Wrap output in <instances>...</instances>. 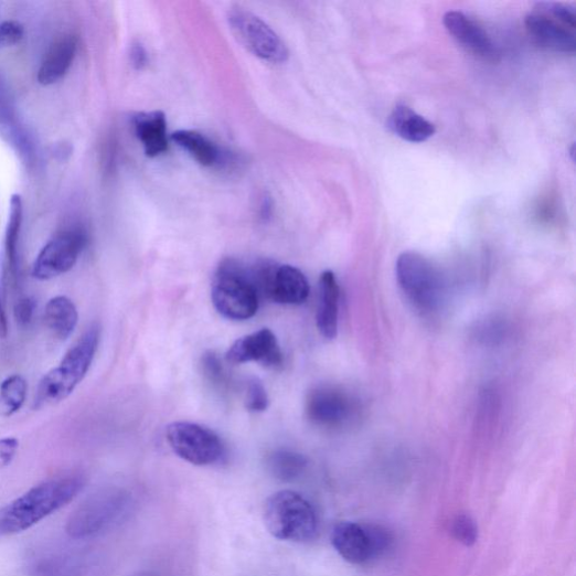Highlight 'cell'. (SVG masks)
I'll use <instances>...</instances> for the list:
<instances>
[{
	"mask_svg": "<svg viewBox=\"0 0 576 576\" xmlns=\"http://www.w3.org/2000/svg\"><path fill=\"white\" fill-rule=\"evenodd\" d=\"M81 476L56 477L31 488L0 509V537L29 531L57 510L71 503L84 489Z\"/></svg>",
	"mask_w": 576,
	"mask_h": 576,
	"instance_id": "obj_1",
	"label": "cell"
},
{
	"mask_svg": "<svg viewBox=\"0 0 576 576\" xmlns=\"http://www.w3.org/2000/svg\"><path fill=\"white\" fill-rule=\"evenodd\" d=\"M99 337L98 326H92L66 353L61 364L42 377L35 394L36 408L57 405L74 393L92 367Z\"/></svg>",
	"mask_w": 576,
	"mask_h": 576,
	"instance_id": "obj_2",
	"label": "cell"
},
{
	"mask_svg": "<svg viewBox=\"0 0 576 576\" xmlns=\"http://www.w3.org/2000/svg\"><path fill=\"white\" fill-rule=\"evenodd\" d=\"M211 298L216 311L228 320H248L259 308V294L252 271L235 258H225L217 266Z\"/></svg>",
	"mask_w": 576,
	"mask_h": 576,
	"instance_id": "obj_3",
	"label": "cell"
},
{
	"mask_svg": "<svg viewBox=\"0 0 576 576\" xmlns=\"http://www.w3.org/2000/svg\"><path fill=\"white\" fill-rule=\"evenodd\" d=\"M264 522L273 537L286 542H311L319 531L313 505L291 490L278 491L267 499Z\"/></svg>",
	"mask_w": 576,
	"mask_h": 576,
	"instance_id": "obj_4",
	"label": "cell"
},
{
	"mask_svg": "<svg viewBox=\"0 0 576 576\" xmlns=\"http://www.w3.org/2000/svg\"><path fill=\"white\" fill-rule=\"evenodd\" d=\"M395 271L401 290L418 310L434 312L440 307L444 284L427 258L415 252L403 253L397 258Z\"/></svg>",
	"mask_w": 576,
	"mask_h": 576,
	"instance_id": "obj_5",
	"label": "cell"
},
{
	"mask_svg": "<svg viewBox=\"0 0 576 576\" xmlns=\"http://www.w3.org/2000/svg\"><path fill=\"white\" fill-rule=\"evenodd\" d=\"M250 271L259 296L275 303L301 306L310 296L309 280L297 267L263 260Z\"/></svg>",
	"mask_w": 576,
	"mask_h": 576,
	"instance_id": "obj_6",
	"label": "cell"
},
{
	"mask_svg": "<svg viewBox=\"0 0 576 576\" xmlns=\"http://www.w3.org/2000/svg\"><path fill=\"white\" fill-rule=\"evenodd\" d=\"M166 435L172 451L195 467L213 466L225 454L218 435L199 424L174 423L167 427Z\"/></svg>",
	"mask_w": 576,
	"mask_h": 576,
	"instance_id": "obj_7",
	"label": "cell"
},
{
	"mask_svg": "<svg viewBox=\"0 0 576 576\" xmlns=\"http://www.w3.org/2000/svg\"><path fill=\"white\" fill-rule=\"evenodd\" d=\"M126 495L120 491H102L85 500L68 518L67 534L74 540H85L105 531L124 512Z\"/></svg>",
	"mask_w": 576,
	"mask_h": 576,
	"instance_id": "obj_8",
	"label": "cell"
},
{
	"mask_svg": "<svg viewBox=\"0 0 576 576\" xmlns=\"http://www.w3.org/2000/svg\"><path fill=\"white\" fill-rule=\"evenodd\" d=\"M227 20L238 40L260 60L271 64L287 62L290 52L286 44L262 19L235 8L228 12Z\"/></svg>",
	"mask_w": 576,
	"mask_h": 576,
	"instance_id": "obj_9",
	"label": "cell"
},
{
	"mask_svg": "<svg viewBox=\"0 0 576 576\" xmlns=\"http://www.w3.org/2000/svg\"><path fill=\"white\" fill-rule=\"evenodd\" d=\"M87 245V236L81 228L66 230L53 237L36 257L32 275L49 280L71 271Z\"/></svg>",
	"mask_w": 576,
	"mask_h": 576,
	"instance_id": "obj_10",
	"label": "cell"
},
{
	"mask_svg": "<svg viewBox=\"0 0 576 576\" xmlns=\"http://www.w3.org/2000/svg\"><path fill=\"white\" fill-rule=\"evenodd\" d=\"M306 413L316 426L335 429L348 424L354 413L353 398L334 386H318L307 397Z\"/></svg>",
	"mask_w": 576,
	"mask_h": 576,
	"instance_id": "obj_11",
	"label": "cell"
},
{
	"mask_svg": "<svg viewBox=\"0 0 576 576\" xmlns=\"http://www.w3.org/2000/svg\"><path fill=\"white\" fill-rule=\"evenodd\" d=\"M225 361L233 365L255 362L266 369L279 370L284 355L274 332L262 329L235 341L228 349Z\"/></svg>",
	"mask_w": 576,
	"mask_h": 576,
	"instance_id": "obj_12",
	"label": "cell"
},
{
	"mask_svg": "<svg viewBox=\"0 0 576 576\" xmlns=\"http://www.w3.org/2000/svg\"><path fill=\"white\" fill-rule=\"evenodd\" d=\"M444 25L454 39L468 51L489 63L500 61V50L489 34L474 21L460 12H448Z\"/></svg>",
	"mask_w": 576,
	"mask_h": 576,
	"instance_id": "obj_13",
	"label": "cell"
},
{
	"mask_svg": "<svg viewBox=\"0 0 576 576\" xmlns=\"http://www.w3.org/2000/svg\"><path fill=\"white\" fill-rule=\"evenodd\" d=\"M331 544L351 564L363 565L376 559L370 525L341 522L332 530Z\"/></svg>",
	"mask_w": 576,
	"mask_h": 576,
	"instance_id": "obj_14",
	"label": "cell"
},
{
	"mask_svg": "<svg viewBox=\"0 0 576 576\" xmlns=\"http://www.w3.org/2000/svg\"><path fill=\"white\" fill-rule=\"evenodd\" d=\"M525 25L530 35L542 47L554 52L575 53V30L537 12L526 18Z\"/></svg>",
	"mask_w": 576,
	"mask_h": 576,
	"instance_id": "obj_15",
	"label": "cell"
},
{
	"mask_svg": "<svg viewBox=\"0 0 576 576\" xmlns=\"http://www.w3.org/2000/svg\"><path fill=\"white\" fill-rule=\"evenodd\" d=\"M77 51L74 35L57 39L47 50L38 73L41 85H53L63 79L71 70Z\"/></svg>",
	"mask_w": 576,
	"mask_h": 576,
	"instance_id": "obj_16",
	"label": "cell"
},
{
	"mask_svg": "<svg viewBox=\"0 0 576 576\" xmlns=\"http://www.w3.org/2000/svg\"><path fill=\"white\" fill-rule=\"evenodd\" d=\"M387 128L403 140L422 143L436 135V127L422 115L405 105H397L391 113Z\"/></svg>",
	"mask_w": 576,
	"mask_h": 576,
	"instance_id": "obj_17",
	"label": "cell"
},
{
	"mask_svg": "<svg viewBox=\"0 0 576 576\" xmlns=\"http://www.w3.org/2000/svg\"><path fill=\"white\" fill-rule=\"evenodd\" d=\"M340 287L335 275L326 270L320 277V299L317 326L320 333L329 340L338 334Z\"/></svg>",
	"mask_w": 576,
	"mask_h": 576,
	"instance_id": "obj_18",
	"label": "cell"
},
{
	"mask_svg": "<svg viewBox=\"0 0 576 576\" xmlns=\"http://www.w3.org/2000/svg\"><path fill=\"white\" fill-rule=\"evenodd\" d=\"M134 126L148 157L154 158L168 150L167 121L162 111L140 113L136 115Z\"/></svg>",
	"mask_w": 576,
	"mask_h": 576,
	"instance_id": "obj_19",
	"label": "cell"
},
{
	"mask_svg": "<svg viewBox=\"0 0 576 576\" xmlns=\"http://www.w3.org/2000/svg\"><path fill=\"white\" fill-rule=\"evenodd\" d=\"M78 320V310L75 303L67 297H55L45 307V326L57 340H67L77 328Z\"/></svg>",
	"mask_w": 576,
	"mask_h": 576,
	"instance_id": "obj_20",
	"label": "cell"
},
{
	"mask_svg": "<svg viewBox=\"0 0 576 576\" xmlns=\"http://www.w3.org/2000/svg\"><path fill=\"white\" fill-rule=\"evenodd\" d=\"M23 222V202L20 195L11 200L6 235V278L15 284L19 274V243Z\"/></svg>",
	"mask_w": 576,
	"mask_h": 576,
	"instance_id": "obj_21",
	"label": "cell"
},
{
	"mask_svg": "<svg viewBox=\"0 0 576 576\" xmlns=\"http://www.w3.org/2000/svg\"><path fill=\"white\" fill-rule=\"evenodd\" d=\"M266 467L276 480L280 482H294L306 471L308 459L300 452L279 449L268 455Z\"/></svg>",
	"mask_w": 576,
	"mask_h": 576,
	"instance_id": "obj_22",
	"label": "cell"
},
{
	"mask_svg": "<svg viewBox=\"0 0 576 576\" xmlns=\"http://www.w3.org/2000/svg\"><path fill=\"white\" fill-rule=\"evenodd\" d=\"M171 139L202 166L213 167L220 163V149L203 135L196 131L182 130L172 135Z\"/></svg>",
	"mask_w": 576,
	"mask_h": 576,
	"instance_id": "obj_23",
	"label": "cell"
},
{
	"mask_svg": "<svg viewBox=\"0 0 576 576\" xmlns=\"http://www.w3.org/2000/svg\"><path fill=\"white\" fill-rule=\"evenodd\" d=\"M28 383L19 374L12 375L0 384V416L11 417L24 406Z\"/></svg>",
	"mask_w": 576,
	"mask_h": 576,
	"instance_id": "obj_24",
	"label": "cell"
},
{
	"mask_svg": "<svg viewBox=\"0 0 576 576\" xmlns=\"http://www.w3.org/2000/svg\"><path fill=\"white\" fill-rule=\"evenodd\" d=\"M0 135L11 142L18 151H24V138L19 130L13 109L9 104L2 83H0Z\"/></svg>",
	"mask_w": 576,
	"mask_h": 576,
	"instance_id": "obj_25",
	"label": "cell"
},
{
	"mask_svg": "<svg viewBox=\"0 0 576 576\" xmlns=\"http://www.w3.org/2000/svg\"><path fill=\"white\" fill-rule=\"evenodd\" d=\"M450 533L457 542L467 547L476 545L479 538L478 524L468 513H459L454 518L450 524Z\"/></svg>",
	"mask_w": 576,
	"mask_h": 576,
	"instance_id": "obj_26",
	"label": "cell"
},
{
	"mask_svg": "<svg viewBox=\"0 0 576 576\" xmlns=\"http://www.w3.org/2000/svg\"><path fill=\"white\" fill-rule=\"evenodd\" d=\"M245 406L248 412L254 414L264 413L269 407L267 391L257 378L247 382Z\"/></svg>",
	"mask_w": 576,
	"mask_h": 576,
	"instance_id": "obj_27",
	"label": "cell"
},
{
	"mask_svg": "<svg viewBox=\"0 0 576 576\" xmlns=\"http://www.w3.org/2000/svg\"><path fill=\"white\" fill-rule=\"evenodd\" d=\"M536 12L550 17L569 29L575 30L576 28V12L570 6L543 2L536 6Z\"/></svg>",
	"mask_w": 576,
	"mask_h": 576,
	"instance_id": "obj_28",
	"label": "cell"
},
{
	"mask_svg": "<svg viewBox=\"0 0 576 576\" xmlns=\"http://www.w3.org/2000/svg\"><path fill=\"white\" fill-rule=\"evenodd\" d=\"M202 370L204 376L215 386L223 387L226 384V373L214 352H207L203 355Z\"/></svg>",
	"mask_w": 576,
	"mask_h": 576,
	"instance_id": "obj_29",
	"label": "cell"
},
{
	"mask_svg": "<svg viewBox=\"0 0 576 576\" xmlns=\"http://www.w3.org/2000/svg\"><path fill=\"white\" fill-rule=\"evenodd\" d=\"M24 35L23 26L13 21L0 24V46H10L19 43Z\"/></svg>",
	"mask_w": 576,
	"mask_h": 576,
	"instance_id": "obj_30",
	"label": "cell"
},
{
	"mask_svg": "<svg viewBox=\"0 0 576 576\" xmlns=\"http://www.w3.org/2000/svg\"><path fill=\"white\" fill-rule=\"evenodd\" d=\"M35 302L31 298H22L14 308L15 319L21 326H29L33 319Z\"/></svg>",
	"mask_w": 576,
	"mask_h": 576,
	"instance_id": "obj_31",
	"label": "cell"
},
{
	"mask_svg": "<svg viewBox=\"0 0 576 576\" xmlns=\"http://www.w3.org/2000/svg\"><path fill=\"white\" fill-rule=\"evenodd\" d=\"M19 440L8 437L0 439V467H8L12 463L19 449Z\"/></svg>",
	"mask_w": 576,
	"mask_h": 576,
	"instance_id": "obj_32",
	"label": "cell"
},
{
	"mask_svg": "<svg viewBox=\"0 0 576 576\" xmlns=\"http://www.w3.org/2000/svg\"><path fill=\"white\" fill-rule=\"evenodd\" d=\"M130 60L132 66L138 71H142L147 67L149 56L146 47L141 43L138 42L131 46Z\"/></svg>",
	"mask_w": 576,
	"mask_h": 576,
	"instance_id": "obj_33",
	"label": "cell"
},
{
	"mask_svg": "<svg viewBox=\"0 0 576 576\" xmlns=\"http://www.w3.org/2000/svg\"><path fill=\"white\" fill-rule=\"evenodd\" d=\"M9 334V319L6 311L2 292H0V339H6Z\"/></svg>",
	"mask_w": 576,
	"mask_h": 576,
	"instance_id": "obj_34",
	"label": "cell"
},
{
	"mask_svg": "<svg viewBox=\"0 0 576 576\" xmlns=\"http://www.w3.org/2000/svg\"><path fill=\"white\" fill-rule=\"evenodd\" d=\"M137 576H158L157 574H153L151 572H145V573H140L138 574Z\"/></svg>",
	"mask_w": 576,
	"mask_h": 576,
	"instance_id": "obj_35",
	"label": "cell"
}]
</instances>
